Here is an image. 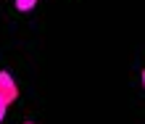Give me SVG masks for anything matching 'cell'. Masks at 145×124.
I'll return each mask as SVG.
<instances>
[{
  "label": "cell",
  "mask_w": 145,
  "mask_h": 124,
  "mask_svg": "<svg viewBox=\"0 0 145 124\" xmlns=\"http://www.w3.org/2000/svg\"><path fill=\"white\" fill-rule=\"evenodd\" d=\"M16 98H19V87H16L13 77L8 71H0V121L5 119L8 106H11Z\"/></svg>",
  "instance_id": "obj_1"
},
{
  "label": "cell",
  "mask_w": 145,
  "mask_h": 124,
  "mask_svg": "<svg viewBox=\"0 0 145 124\" xmlns=\"http://www.w3.org/2000/svg\"><path fill=\"white\" fill-rule=\"evenodd\" d=\"M13 5H16V11L27 13V11H32V8L37 5V0H13Z\"/></svg>",
  "instance_id": "obj_2"
},
{
  "label": "cell",
  "mask_w": 145,
  "mask_h": 124,
  "mask_svg": "<svg viewBox=\"0 0 145 124\" xmlns=\"http://www.w3.org/2000/svg\"><path fill=\"white\" fill-rule=\"evenodd\" d=\"M140 77H142V85H145V69H142V74H140Z\"/></svg>",
  "instance_id": "obj_3"
},
{
  "label": "cell",
  "mask_w": 145,
  "mask_h": 124,
  "mask_svg": "<svg viewBox=\"0 0 145 124\" xmlns=\"http://www.w3.org/2000/svg\"><path fill=\"white\" fill-rule=\"evenodd\" d=\"M24 124H32V121H24Z\"/></svg>",
  "instance_id": "obj_4"
}]
</instances>
